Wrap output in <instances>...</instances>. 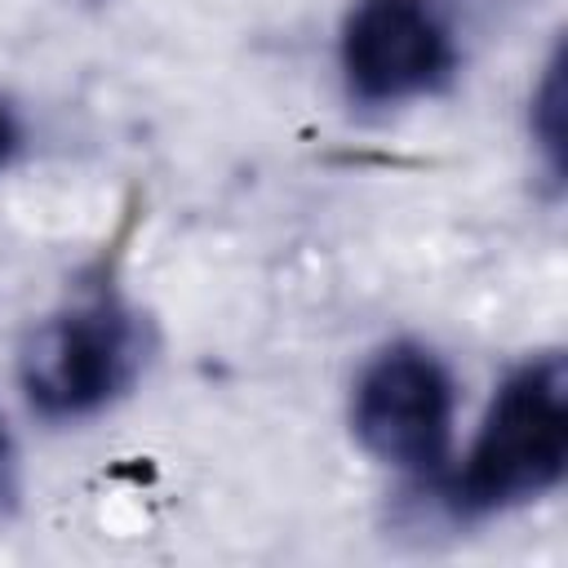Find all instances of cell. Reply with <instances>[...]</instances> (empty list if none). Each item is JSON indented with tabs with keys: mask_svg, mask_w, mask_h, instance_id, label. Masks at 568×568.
Segmentation results:
<instances>
[{
	"mask_svg": "<svg viewBox=\"0 0 568 568\" xmlns=\"http://www.w3.org/2000/svg\"><path fill=\"white\" fill-rule=\"evenodd\" d=\"M151 355L146 315L120 293L93 288L44 315L18 355V382L44 422H84L133 390Z\"/></svg>",
	"mask_w": 568,
	"mask_h": 568,
	"instance_id": "cell-2",
	"label": "cell"
},
{
	"mask_svg": "<svg viewBox=\"0 0 568 568\" xmlns=\"http://www.w3.org/2000/svg\"><path fill=\"white\" fill-rule=\"evenodd\" d=\"M18 146H22V129H18V115H13V111L0 102V169H9V164H13Z\"/></svg>",
	"mask_w": 568,
	"mask_h": 568,
	"instance_id": "cell-6",
	"label": "cell"
},
{
	"mask_svg": "<svg viewBox=\"0 0 568 568\" xmlns=\"http://www.w3.org/2000/svg\"><path fill=\"white\" fill-rule=\"evenodd\" d=\"M568 470V364L559 351L524 359L493 395L475 444L444 470V510L488 519L550 497Z\"/></svg>",
	"mask_w": 568,
	"mask_h": 568,
	"instance_id": "cell-1",
	"label": "cell"
},
{
	"mask_svg": "<svg viewBox=\"0 0 568 568\" xmlns=\"http://www.w3.org/2000/svg\"><path fill=\"white\" fill-rule=\"evenodd\" d=\"M4 479H9V430L0 422V493H4Z\"/></svg>",
	"mask_w": 568,
	"mask_h": 568,
	"instance_id": "cell-7",
	"label": "cell"
},
{
	"mask_svg": "<svg viewBox=\"0 0 568 568\" xmlns=\"http://www.w3.org/2000/svg\"><path fill=\"white\" fill-rule=\"evenodd\" d=\"M528 124H532V138H537V146L546 155V169L559 182V173H564V75H559V53L546 62V75L532 89Z\"/></svg>",
	"mask_w": 568,
	"mask_h": 568,
	"instance_id": "cell-5",
	"label": "cell"
},
{
	"mask_svg": "<svg viewBox=\"0 0 568 568\" xmlns=\"http://www.w3.org/2000/svg\"><path fill=\"white\" fill-rule=\"evenodd\" d=\"M453 413V373L422 342L382 346L359 368L351 390V435L359 439V448L417 484L448 470Z\"/></svg>",
	"mask_w": 568,
	"mask_h": 568,
	"instance_id": "cell-3",
	"label": "cell"
},
{
	"mask_svg": "<svg viewBox=\"0 0 568 568\" xmlns=\"http://www.w3.org/2000/svg\"><path fill=\"white\" fill-rule=\"evenodd\" d=\"M462 62L435 0H355L337 31V71L359 106H404L453 84Z\"/></svg>",
	"mask_w": 568,
	"mask_h": 568,
	"instance_id": "cell-4",
	"label": "cell"
}]
</instances>
